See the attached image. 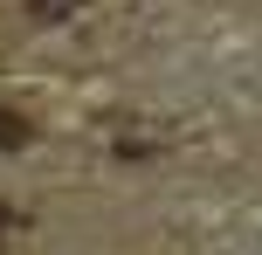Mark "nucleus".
<instances>
[{
	"label": "nucleus",
	"instance_id": "obj_1",
	"mask_svg": "<svg viewBox=\"0 0 262 255\" xmlns=\"http://www.w3.org/2000/svg\"><path fill=\"white\" fill-rule=\"evenodd\" d=\"M28 138H35V124H28L21 110L0 104V152H28Z\"/></svg>",
	"mask_w": 262,
	"mask_h": 255
}]
</instances>
